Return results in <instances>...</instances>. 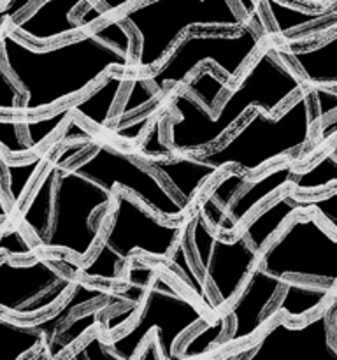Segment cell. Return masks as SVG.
<instances>
[{
	"mask_svg": "<svg viewBox=\"0 0 337 360\" xmlns=\"http://www.w3.org/2000/svg\"><path fill=\"white\" fill-rule=\"evenodd\" d=\"M4 2H6V0H0V6H2V4H4Z\"/></svg>",
	"mask_w": 337,
	"mask_h": 360,
	"instance_id": "43",
	"label": "cell"
},
{
	"mask_svg": "<svg viewBox=\"0 0 337 360\" xmlns=\"http://www.w3.org/2000/svg\"><path fill=\"white\" fill-rule=\"evenodd\" d=\"M209 309L195 297L179 290L157 269L140 308L130 326L109 340V348L118 360L137 359L147 338L154 341L158 357L178 359V343L193 327L209 319Z\"/></svg>",
	"mask_w": 337,
	"mask_h": 360,
	"instance_id": "7",
	"label": "cell"
},
{
	"mask_svg": "<svg viewBox=\"0 0 337 360\" xmlns=\"http://www.w3.org/2000/svg\"><path fill=\"white\" fill-rule=\"evenodd\" d=\"M23 118L25 115H20V118L0 115V148L13 157H28L34 153L25 137Z\"/></svg>",
	"mask_w": 337,
	"mask_h": 360,
	"instance_id": "32",
	"label": "cell"
},
{
	"mask_svg": "<svg viewBox=\"0 0 337 360\" xmlns=\"http://www.w3.org/2000/svg\"><path fill=\"white\" fill-rule=\"evenodd\" d=\"M291 188V186H290ZM297 199L300 210L311 211L312 214L319 218L326 229L337 234V186L326 188L319 193H298L291 190Z\"/></svg>",
	"mask_w": 337,
	"mask_h": 360,
	"instance_id": "31",
	"label": "cell"
},
{
	"mask_svg": "<svg viewBox=\"0 0 337 360\" xmlns=\"http://www.w3.org/2000/svg\"><path fill=\"white\" fill-rule=\"evenodd\" d=\"M48 162V151H42V153H34L30 157H25L21 160L7 162L6 158L0 155V165L4 169V178H6V199L9 202V206L13 207V211L21 206V202L25 200V197L30 192V181L37 174L39 167L44 165Z\"/></svg>",
	"mask_w": 337,
	"mask_h": 360,
	"instance_id": "27",
	"label": "cell"
},
{
	"mask_svg": "<svg viewBox=\"0 0 337 360\" xmlns=\"http://www.w3.org/2000/svg\"><path fill=\"white\" fill-rule=\"evenodd\" d=\"M336 297V287L309 283V281L286 280L283 290L274 301L272 313L290 322H304L325 308Z\"/></svg>",
	"mask_w": 337,
	"mask_h": 360,
	"instance_id": "22",
	"label": "cell"
},
{
	"mask_svg": "<svg viewBox=\"0 0 337 360\" xmlns=\"http://www.w3.org/2000/svg\"><path fill=\"white\" fill-rule=\"evenodd\" d=\"M284 281V278L274 276L260 266L251 271L237 295L221 311L228 326L221 347L249 345L262 333L263 327L276 316L272 313V306L283 290Z\"/></svg>",
	"mask_w": 337,
	"mask_h": 360,
	"instance_id": "15",
	"label": "cell"
},
{
	"mask_svg": "<svg viewBox=\"0 0 337 360\" xmlns=\"http://www.w3.org/2000/svg\"><path fill=\"white\" fill-rule=\"evenodd\" d=\"M260 0H239V4L242 6V9L246 11V13L251 16L255 11L260 9ZM288 2H293V4H300V6H305V7H323L325 4H323V0H288Z\"/></svg>",
	"mask_w": 337,
	"mask_h": 360,
	"instance_id": "39",
	"label": "cell"
},
{
	"mask_svg": "<svg viewBox=\"0 0 337 360\" xmlns=\"http://www.w3.org/2000/svg\"><path fill=\"white\" fill-rule=\"evenodd\" d=\"M104 311H105V299L104 301H100V306H95V308L88 309V311L81 313V315H77L72 322L67 320V322L56 330L55 336L51 338V341L46 345L44 350L49 352L48 357L51 359L60 357L63 350H67V348H70L72 345H76L77 341L83 340L84 334L97 329V327L100 326Z\"/></svg>",
	"mask_w": 337,
	"mask_h": 360,
	"instance_id": "28",
	"label": "cell"
},
{
	"mask_svg": "<svg viewBox=\"0 0 337 360\" xmlns=\"http://www.w3.org/2000/svg\"><path fill=\"white\" fill-rule=\"evenodd\" d=\"M70 359L74 360H118L112 350L109 348V338H105L100 333V329H95L88 340H83V343L76 348Z\"/></svg>",
	"mask_w": 337,
	"mask_h": 360,
	"instance_id": "35",
	"label": "cell"
},
{
	"mask_svg": "<svg viewBox=\"0 0 337 360\" xmlns=\"http://www.w3.org/2000/svg\"><path fill=\"white\" fill-rule=\"evenodd\" d=\"M118 16L136 34V72L153 70L192 28L239 30L249 20L239 0H139Z\"/></svg>",
	"mask_w": 337,
	"mask_h": 360,
	"instance_id": "5",
	"label": "cell"
},
{
	"mask_svg": "<svg viewBox=\"0 0 337 360\" xmlns=\"http://www.w3.org/2000/svg\"><path fill=\"white\" fill-rule=\"evenodd\" d=\"M139 160L150 167L188 207L195 206L204 186L209 185L211 179L221 172L220 169L199 160L193 153H174L171 157L139 158Z\"/></svg>",
	"mask_w": 337,
	"mask_h": 360,
	"instance_id": "17",
	"label": "cell"
},
{
	"mask_svg": "<svg viewBox=\"0 0 337 360\" xmlns=\"http://www.w3.org/2000/svg\"><path fill=\"white\" fill-rule=\"evenodd\" d=\"M336 297H337V287H336ZM332 334H333V345L337 348V306L332 313Z\"/></svg>",
	"mask_w": 337,
	"mask_h": 360,
	"instance_id": "41",
	"label": "cell"
},
{
	"mask_svg": "<svg viewBox=\"0 0 337 360\" xmlns=\"http://www.w3.org/2000/svg\"><path fill=\"white\" fill-rule=\"evenodd\" d=\"M81 264L65 253L39 252L32 260L0 255V313L13 319H48L69 295Z\"/></svg>",
	"mask_w": 337,
	"mask_h": 360,
	"instance_id": "9",
	"label": "cell"
},
{
	"mask_svg": "<svg viewBox=\"0 0 337 360\" xmlns=\"http://www.w3.org/2000/svg\"><path fill=\"white\" fill-rule=\"evenodd\" d=\"M41 252L35 243L28 241L27 236L23 234V227L20 224L11 227L6 225L0 229V255H11L14 259H27L34 257Z\"/></svg>",
	"mask_w": 337,
	"mask_h": 360,
	"instance_id": "33",
	"label": "cell"
},
{
	"mask_svg": "<svg viewBox=\"0 0 337 360\" xmlns=\"http://www.w3.org/2000/svg\"><path fill=\"white\" fill-rule=\"evenodd\" d=\"M186 217L167 221L125 190L116 188L111 213L97 246L81 266L79 278L121 283L133 257L168 259L185 232Z\"/></svg>",
	"mask_w": 337,
	"mask_h": 360,
	"instance_id": "4",
	"label": "cell"
},
{
	"mask_svg": "<svg viewBox=\"0 0 337 360\" xmlns=\"http://www.w3.org/2000/svg\"><path fill=\"white\" fill-rule=\"evenodd\" d=\"M258 266L284 280L337 287V234L302 210L265 246Z\"/></svg>",
	"mask_w": 337,
	"mask_h": 360,
	"instance_id": "10",
	"label": "cell"
},
{
	"mask_svg": "<svg viewBox=\"0 0 337 360\" xmlns=\"http://www.w3.org/2000/svg\"><path fill=\"white\" fill-rule=\"evenodd\" d=\"M0 178H2V165H0ZM11 217H13V207L9 206L6 199V192H4L2 179H0V229L9 225Z\"/></svg>",
	"mask_w": 337,
	"mask_h": 360,
	"instance_id": "40",
	"label": "cell"
},
{
	"mask_svg": "<svg viewBox=\"0 0 337 360\" xmlns=\"http://www.w3.org/2000/svg\"><path fill=\"white\" fill-rule=\"evenodd\" d=\"M302 211L290 186L270 197L263 206H260L239 229V234L246 239L256 253L262 255L265 246L274 239V236L286 225V221L295 213Z\"/></svg>",
	"mask_w": 337,
	"mask_h": 360,
	"instance_id": "20",
	"label": "cell"
},
{
	"mask_svg": "<svg viewBox=\"0 0 337 360\" xmlns=\"http://www.w3.org/2000/svg\"><path fill=\"white\" fill-rule=\"evenodd\" d=\"M130 76L132 72L126 70H111L105 74L95 86L86 91V95L69 102L72 115L86 120L91 127H95V132L111 129V120H114V108L119 101V94L128 83Z\"/></svg>",
	"mask_w": 337,
	"mask_h": 360,
	"instance_id": "21",
	"label": "cell"
},
{
	"mask_svg": "<svg viewBox=\"0 0 337 360\" xmlns=\"http://www.w3.org/2000/svg\"><path fill=\"white\" fill-rule=\"evenodd\" d=\"M186 32L168 51V55L150 72H143L151 86L164 97L181 86L188 77L211 62L227 81L234 83L241 77L246 67L269 41L265 20L262 13L255 11L239 30H214V34Z\"/></svg>",
	"mask_w": 337,
	"mask_h": 360,
	"instance_id": "6",
	"label": "cell"
},
{
	"mask_svg": "<svg viewBox=\"0 0 337 360\" xmlns=\"http://www.w3.org/2000/svg\"><path fill=\"white\" fill-rule=\"evenodd\" d=\"M44 333L35 320L13 319L0 313V360L35 359L44 350Z\"/></svg>",
	"mask_w": 337,
	"mask_h": 360,
	"instance_id": "25",
	"label": "cell"
},
{
	"mask_svg": "<svg viewBox=\"0 0 337 360\" xmlns=\"http://www.w3.org/2000/svg\"><path fill=\"white\" fill-rule=\"evenodd\" d=\"M25 95L20 84L14 81L9 70L0 60V115L2 116H16L21 115Z\"/></svg>",
	"mask_w": 337,
	"mask_h": 360,
	"instance_id": "34",
	"label": "cell"
},
{
	"mask_svg": "<svg viewBox=\"0 0 337 360\" xmlns=\"http://www.w3.org/2000/svg\"><path fill=\"white\" fill-rule=\"evenodd\" d=\"M329 2H332V0H323V4H325V6H326V4H329Z\"/></svg>",
	"mask_w": 337,
	"mask_h": 360,
	"instance_id": "42",
	"label": "cell"
},
{
	"mask_svg": "<svg viewBox=\"0 0 337 360\" xmlns=\"http://www.w3.org/2000/svg\"><path fill=\"white\" fill-rule=\"evenodd\" d=\"M309 86L283 58L279 46L269 41L258 49L239 81L230 84L227 98L207 111L181 86L167 97L172 111L167 123V143L176 153H200L223 143V137L242 122L251 109L277 115Z\"/></svg>",
	"mask_w": 337,
	"mask_h": 360,
	"instance_id": "2",
	"label": "cell"
},
{
	"mask_svg": "<svg viewBox=\"0 0 337 360\" xmlns=\"http://www.w3.org/2000/svg\"><path fill=\"white\" fill-rule=\"evenodd\" d=\"M336 306L337 297H333L325 308L304 322H290L276 315L248 348H242L244 352L228 357L248 360H337L332 334V313Z\"/></svg>",
	"mask_w": 337,
	"mask_h": 360,
	"instance_id": "13",
	"label": "cell"
},
{
	"mask_svg": "<svg viewBox=\"0 0 337 360\" xmlns=\"http://www.w3.org/2000/svg\"><path fill=\"white\" fill-rule=\"evenodd\" d=\"M251 179V176L246 174V172L228 167L223 169L214 178L213 185L207 186L206 193H200L195 204L214 232L220 229L221 221H223L225 214H227L228 207L232 206L235 197L248 186Z\"/></svg>",
	"mask_w": 337,
	"mask_h": 360,
	"instance_id": "23",
	"label": "cell"
},
{
	"mask_svg": "<svg viewBox=\"0 0 337 360\" xmlns=\"http://www.w3.org/2000/svg\"><path fill=\"white\" fill-rule=\"evenodd\" d=\"M67 165L77 174L86 176L91 181L104 186L105 190H125L167 221L181 220L192 210L183 204L178 195L136 155L121 151L112 144L95 141L90 150Z\"/></svg>",
	"mask_w": 337,
	"mask_h": 360,
	"instance_id": "11",
	"label": "cell"
},
{
	"mask_svg": "<svg viewBox=\"0 0 337 360\" xmlns=\"http://www.w3.org/2000/svg\"><path fill=\"white\" fill-rule=\"evenodd\" d=\"M114 192L105 190L67 164L60 165L53 188L49 231L41 252L65 253L83 266L97 246Z\"/></svg>",
	"mask_w": 337,
	"mask_h": 360,
	"instance_id": "8",
	"label": "cell"
},
{
	"mask_svg": "<svg viewBox=\"0 0 337 360\" xmlns=\"http://www.w3.org/2000/svg\"><path fill=\"white\" fill-rule=\"evenodd\" d=\"M157 269L158 267L144 264L140 257L130 260L125 278L121 280V288L112 290L111 297L105 299V311L98 326L105 338L111 340L116 333L133 322Z\"/></svg>",
	"mask_w": 337,
	"mask_h": 360,
	"instance_id": "18",
	"label": "cell"
},
{
	"mask_svg": "<svg viewBox=\"0 0 337 360\" xmlns=\"http://www.w3.org/2000/svg\"><path fill=\"white\" fill-rule=\"evenodd\" d=\"M88 2H90L91 6L98 11V13L104 14L105 18H109V16H114V14L121 13L123 9L133 6V4L139 2V0H88Z\"/></svg>",
	"mask_w": 337,
	"mask_h": 360,
	"instance_id": "38",
	"label": "cell"
},
{
	"mask_svg": "<svg viewBox=\"0 0 337 360\" xmlns=\"http://www.w3.org/2000/svg\"><path fill=\"white\" fill-rule=\"evenodd\" d=\"M290 186L295 192L309 195L337 186V137L298 165Z\"/></svg>",
	"mask_w": 337,
	"mask_h": 360,
	"instance_id": "24",
	"label": "cell"
},
{
	"mask_svg": "<svg viewBox=\"0 0 337 360\" xmlns=\"http://www.w3.org/2000/svg\"><path fill=\"white\" fill-rule=\"evenodd\" d=\"M188 238L214 308L223 311L258 266L260 253L239 232L232 238L214 232L197 204L188 213Z\"/></svg>",
	"mask_w": 337,
	"mask_h": 360,
	"instance_id": "12",
	"label": "cell"
},
{
	"mask_svg": "<svg viewBox=\"0 0 337 360\" xmlns=\"http://www.w3.org/2000/svg\"><path fill=\"white\" fill-rule=\"evenodd\" d=\"M70 116H72V109L69 104L63 105L60 111H46L35 116H25L23 132L30 150H37L44 141H48L58 130H62V127L65 125Z\"/></svg>",
	"mask_w": 337,
	"mask_h": 360,
	"instance_id": "30",
	"label": "cell"
},
{
	"mask_svg": "<svg viewBox=\"0 0 337 360\" xmlns=\"http://www.w3.org/2000/svg\"><path fill=\"white\" fill-rule=\"evenodd\" d=\"M279 53L309 88L330 90L337 86V32L309 48L286 49L279 46Z\"/></svg>",
	"mask_w": 337,
	"mask_h": 360,
	"instance_id": "19",
	"label": "cell"
},
{
	"mask_svg": "<svg viewBox=\"0 0 337 360\" xmlns=\"http://www.w3.org/2000/svg\"><path fill=\"white\" fill-rule=\"evenodd\" d=\"M330 90L337 91V86L330 88ZM333 137H337V115L330 116L329 120H325L323 123H319L318 129H316L315 139H312V144H311V148H309L308 153H305L304 160L309 157V155H312V153H316L318 150H322V148L325 146L329 141H332ZM304 160H302V162H304ZM302 162H300V164H302ZM300 164H298V165H300Z\"/></svg>",
	"mask_w": 337,
	"mask_h": 360,
	"instance_id": "36",
	"label": "cell"
},
{
	"mask_svg": "<svg viewBox=\"0 0 337 360\" xmlns=\"http://www.w3.org/2000/svg\"><path fill=\"white\" fill-rule=\"evenodd\" d=\"M105 20L88 0H37L7 25L13 34L37 48L81 34Z\"/></svg>",
	"mask_w": 337,
	"mask_h": 360,
	"instance_id": "14",
	"label": "cell"
},
{
	"mask_svg": "<svg viewBox=\"0 0 337 360\" xmlns=\"http://www.w3.org/2000/svg\"><path fill=\"white\" fill-rule=\"evenodd\" d=\"M295 172H297V162L281 160L255 176L228 207L220 229L216 231L218 234L223 238H232L260 206L291 185Z\"/></svg>",
	"mask_w": 337,
	"mask_h": 360,
	"instance_id": "16",
	"label": "cell"
},
{
	"mask_svg": "<svg viewBox=\"0 0 337 360\" xmlns=\"http://www.w3.org/2000/svg\"><path fill=\"white\" fill-rule=\"evenodd\" d=\"M227 327L223 313H216L214 319L209 316L204 320L181 338L178 343V359H200L207 357L213 350H220Z\"/></svg>",
	"mask_w": 337,
	"mask_h": 360,
	"instance_id": "26",
	"label": "cell"
},
{
	"mask_svg": "<svg viewBox=\"0 0 337 360\" xmlns=\"http://www.w3.org/2000/svg\"><path fill=\"white\" fill-rule=\"evenodd\" d=\"M137 39L118 14L81 34L37 48L0 30V60L23 90L21 115L35 116L86 94L111 70L136 72Z\"/></svg>",
	"mask_w": 337,
	"mask_h": 360,
	"instance_id": "1",
	"label": "cell"
},
{
	"mask_svg": "<svg viewBox=\"0 0 337 360\" xmlns=\"http://www.w3.org/2000/svg\"><path fill=\"white\" fill-rule=\"evenodd\" d=\"M230 81L225 79L216 67H204L197 72V76L192 77V81H185L181 88L207 111H214L223 90L230 88Z\"/></svg>",
	"mask_w": 337,
	"mask_h": 360,
	"instance_id": "29",
	"label": "cell"
},
{
	"mask_svg": "<svg viewBox=\"0 0 337 360\" xmlns=\"http://www.w3.org/2000/svg\"><path fill=\"white\" fill-rule=\"evenodd\" d=\"M37 0H6L0 6V30L6 28L11 21L20 18L21 14L27 13Z\"/></svg>",
	"mask_w": 337,
	"mask_h": 360,
	"instance_id": "37",
	"label": "cell"
},
{
	"mask_svg": "<svg viewBox=\"0 0 337 360\" xmlns=\"http://www.w3.org/2000/svg\"><path fill=\"white\" fill-rule=\"evenodd\" d=\"M316 127L315 97L308 90L274 116L251 109L225 143L193 155L220 171L232 167L255 178L281 160H293L298 167L311 148Z\"/></svg>",
	"mask_w": 337,
	"mask_h": 360,
	"instance_id": "3",
	"label": "cell"
}]
</instances>
